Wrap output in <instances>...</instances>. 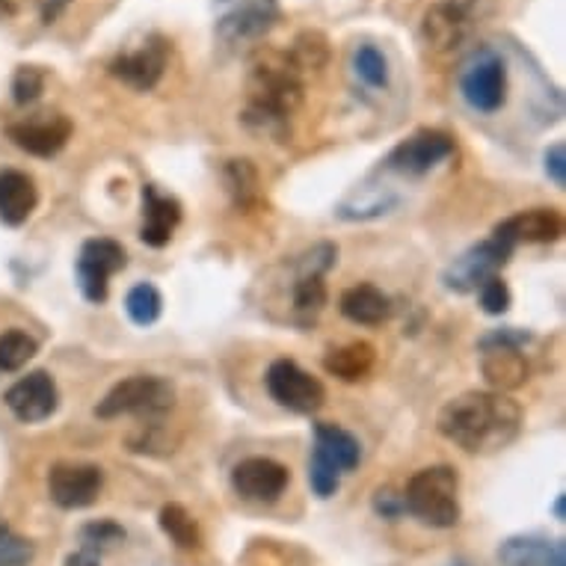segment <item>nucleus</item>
<instances>
[{
  "label": "nucleus",
  "mask_w": 566,
  "mask_h": 566,
  "mask_svg": "<svg viewBox=\"0 0 566 566\" xmlns=\"http://www.w3.org/2000/svg\"><path fill=\"white\" fill-rule=\"evenodd\" d=\"M264 382H268L270 398L276 400L279 407L291 409V412L315 416L317 409L324 407L326 389L321 386V380L312 377L308 371H303L291 359H276V363L270 365Z\"/></svg>",
  "instance_id": "10"
},
{
  "label": "nucleus",
  "mask_w": 566,
  "mask_h": 566,
  "mask_svg": "<svg viewBox=\"0 0 566 566\" xmlns=\"http://www.w3.org/2000/svg\"><path fill=\"white\" fill-rule=\"evenodd\" d=\"M457 90L469 111L478 116H495L504 111L511 93L507 63L495 48H474L457 72Z\"/></svg>",
  "instance_id": "5"
},
{
  "label": "nucleus",
  "mask_w": 566,
  "mask_h": 566,
  "mask_svg": "<svg viewBox=\"0 0 566 566\" xmlns=\"http://www.w3.org/2000/svg\"><path fill=\"white\" fill-rule=\"evenodd\" d=\"M30 560H33V543L19 537L0 520V566H28Z\"/></svg>",
  "instance_id": "35"
},
{
  "label": "nucleus",
  "mask_w": 566,
  "mask_h": 566,
  "mask_svg": "<svg viewBox=\"0 0 566 566\" xmlns=\"http://www.w3.org/2000/svg\"><path fill=\"white\" fill-rule=\"evenodd\" d=\"M326 306V282L321 273H300L294 279V308L300 315L315 317Z\"/></svg>",
  "instance_id": "32"
},
{
  "label": "nucleus",
  "mask_w": 566,
  "mask_h": 566,
  "mask_svg": "<svg viewBox=\"0 0 566 566\" xmlns=\"http://www.w3.org/2000/svg\"><path fill=\"white\" fill-rule=\"evenodd\" d=\"M125 312L137 326H151L164 312V297L151 282H139L125 297Z\"/></svg>",
  "instance_id": "30"
},
{
  "label": "nucleus",
  "mask_w": 566,
  "mask_h": 566,
  "mask_svg": "<svg viewBox=\"0 0 566 566\" xmlns=\"http://www.w3.org/2000/svg\"><path fill=\"white\" fill-rule=\"evenodd\" d=\"M232 486L247 502L273 504L289 486V469L270 457H247L232 469Z\"/></svg>",
  "instance_id": "16"
},
{
  "label": "nucleus",
  "mask_w": 566,
  "mask_h": 566,
  "mask_svg": "<svg viewBox=\"0 0 566 566\" xmlns=\"http://www.w3.org/2000/svg\"><path fill=\"white\" fill-rule=\"evenodd\" d=\"M63 566H102V555H98V552H90V548H77L75 555L65 557Z\"/></svg>",
  "instance_id": "41"
},
{
  "label": "nucleus",
  "mask_w": 566,
  "mask_h": 566,
  "mask_svg": "<svg viewBox=\"0 0 566 566\" xmlns=\"http://www.w3.org/2000/svg\"><path fill=\"white\" fill-rule=\"evenodd\" d=\"M3 403L24 424H39V421H45V418H51L56 412V407H60V391H56V382L51 374L33 371L7 389Z\"/></svg>",
  "instance_id": "15"
},
{
  "label": "nucleus",
  "mask_w": 566,
  "mask_h": 566,
  "mask_svg": "<svg viewBox=\"0 0 566 566\" xmlns=\"http://www.w3.org/2000/svg\"><path fill=\"white\" fill-rule=\"evenodd\" d=\"M39 344L24 329H7L0 335V371H21L36 356Z\"/></svg>",
  "instance_id": "31"
},
{
  "label": "nucleus",
  "mask_w": 566,
  "mask_h": 566,
  "mask_svg": "<svg viewBox=\"0 0 566 566\" xmlns=\"http://www.w3.org/2000/svg\"><path fill=\"white\" fill-rule=\"evenodd\" d=\"M181 223V202L176 196L160 193L155 185L143 187V229L139 241L149 243L155 250L172 241V232Z\"/></svg>",
  "instance_id": "18"
},
{
  "label": "nucleus",
  "mask_w": 566,
  "mask_h": 566,
  "mask_svg": "<svg viewBox=\"0 0 566 566\" xmlns=\"http://www.w3.org/2000/svg\"><path fill=\"white\" fill-rule=\"evenodd\" d=\"M39 193L33 178L21 169H0V220L7 226L28 223L36 211Z\"/></svg>",
  "instance_id": "19"
},
{
  "label": "nucleus",
  "mask_w": 566,
  "mask_h": 566,
  "mask_svg": "<svg viewBox=\"0 0 566 566\" xmlns=\"http://www.w3.org/2000/svg\"><path fill=\"white\" fill-rule=\"evenodd\" d=\"M72 7V0H42L39 3V15H42V24H54L65 10Z\"/></svg>",
  "instance_id": "40"
},
{
  "label": "nucleus",
  "mask_w": 566,
  "mask_h": 566,
  "mask_svg": "<svg viewBox=\"0 0 566 566\" xmlns=\"http://www.w3.org/2000/svg\"><path fill=\"white\" fill-rule=\"evenodd\" d=\"M555 543L543 537H511L499 548V564L502 566H552Z\"/></svg>",
  "instance_id": "27"
},
{
  "label": "nucleus",
  "mask_w": 566,
  "mask_h": 566,
  "mask_svg": "<svg viewBox=\"0 0 566 566\" xmlns=\"http://www.w3.org/2000/svg\"><path fill=\"white\" fill-rule=\"evenodd\" d=\"M24 3H28V0H0V10L10 12V15H19V12L24 10Z\"/></svg>",
  "instance_id": "42"
},
{
  "label": "nucleus",
  "mask_w": 566,
  "mask_h": 566,
  "mask_svg": "<svg viewBox=\"0 0 566 566\" xmlns=\"http://www.w3.org/2000/svg\"><path fill=\"white\" fill-rule=\"evenodd\" d=\"M289 60L297 65L300 75H306V72H321L326 63H329V39L321 33V30H303L291 48L285 51Z\"/></svg>",
  "instance_id": "28"
},
{
  "label": "nucleus",
  "mask_w": 566,
  "mask_h": 566,
  "mask_svg": "<svg viewBox=\"0 0 566 566\" xmlns=\"http://www.w3.org/2000/svg\"><path fill=\"white\" fill-rule=\"evenodd\" d=\"M350 69L359 84H365L374 93H386L391 84V69L389 60L382 54L380 48L371 45V42H363V45L353 48Z\"/></svg>",
  "instance_id": "26"
},
{
  "label": "nucleus",
  "mask_w": 566,
  "mask_h": 566,
  "mask_svg": "<svg viewBox=\"0 0 566 566\" xmlns=\"http://www.w3.org/2000/svg\"><path fill=\"white\" fill-rule=\"evenodd\" d=\"M481 371L492 391H513L528 380L522 347H481Z\"/></svg>",
  "instance_id": "20"
},
{
  "label": "nucleus",
  "mask_w": 566,
  "mask_h": 566,
  "mask_svg": "<svg viewBox=\"0 0 566 566\" xmlns=\"http://www.w3.org/2000/svg\"><path fill=\"white\" fill-rule=\"evenodd\" d=\"M460 566H463V564H460Z\"/></svg>",
  "instance_id": "45"
},
{
  "label": "nucleus",
  "mask_w": 566,
  "mask_h": 566,
  "mask_svg": "<svg viewBox=\"0 0 566 566\" xmlns=\"http://www.w3.org/2000/svg\"><path fill=\"white\" fill-rule=\"evenodd\" d=\"M308 483H312V490H315L321 499H329V495H335L338 486H342V472H338L335 465L326 463L324 457H317L315 451H312V457H308Z\"/></svg>",
  "instance_id": "36"
},
{
  "label": "nucleus",
  "mask_w": 566,
  "mask_h": 566,
  "mask_svg": "<svg viewBox=\"0 0 566 566\" xmlns=\"http://www.w3.org/2000/svg\"><path fill=\"white\" fill-rule=\"evenodd\" d=\"M128 264V255L122 250V243L111 238H93L81 247L77 255V285L90 303H104L107 291H111V276L119 273Z\"/></svg>",
  "instance_id": "12"
},
{
  "label": "nucleus",
  "mask_w": 566,
  "mask_h": 566,
  "mask_svg": "<svg viewBox=\"0 0 566 566\" xmlns=\"http://www.w3.org/2000/svg\"><path fill=\"white\" fill-rule=\"evenodd\" d=\"M374 511L380 513V516H386V520H398L400 513L407 511V504H403V495L395 490H377V495H374Z\"/></svg>",
  "instance_id": "38"
},
{
  "label": "nucleus",
  "mask_w": 566,
  "mask_h": 566,
  "mask_svg": "<svg viewBox=\"0 0 566 566\" xmlns=\"http://www.w3.org/2000/svg\"><path fill=\"white\" fill-rule=\"evenodd\" d=\"M104 474L90 463H56L48 472V495L63 511H81L102 495Z\"/></svg>",
  "instance_id": "14"
},
{
  "label": "nucleus",
  "mask_w": 566,
  "mask_h": 566,
  "mask_svg": "<svg viewBox=\"0 0 566 566\" xmlns=\"http://www.w3.org/2000/svg\"><path fill=\"white\" fill-rule=\"evenodd\" d=\"M303 90H306L303 75L297 72V65L291 63L289 54H268L252 65L247 77L243 122L252 130L279 137L303 102Z\"/></svg>",
  "instance_id": "2"
},
{
  "label": "nucleus",
  "mask_w": 566,
  "mask_h": 566,
  "mask_svg": "<svg viewBox=\"0 0 566 566\" xmlns=\"http://www.w3.org/2000/svg\"><path fill=\"white\" fill-rule=\"evenodd\" d=\"M315 454L324 457L326 463L335 465L338 472H353L359 460H363V448L356 442L353 433H347L338 424H329V421H321L315 424Z\"/></svg>",
  "instance_id": "22"
},
{
  "label": "nucleus",
  "mask_w": 566,
  "mask_h": 566,
  "mask_svg": "<svg viewBox=\"0 0 566 566\" xmlns=\"http://www.w3.org/2000/svg\"><path fill=\"white\" fill-rule=\"evenodd\" d=\"M160 528L167 534L176 546L181 548H199L202 546V534H199V525L190 513L181 507V504H167L160 511Z\"/></svg>",
  "instance_id": "29"
},
{
  "label": "nucleus",
  "mask_w": 566,
  "mask_h": 566,
  "mask_svg": "<svg viewBox=\"0 0 566 566\" xmlns=\"http://www.w3.org/2000/svg\"><path fill=\"white\" fill-rule=\"evenodd\" d=\"M72 119L65 113H33L21 122H12L7 128V137L28 151L33 158H54L65 149V143L72 139Z\"/></svg>",
  "instance_id": "13"
},
{
  "label": "nucleus",
  "mask_w": 566,
  "mask_h": 566,
  "mask_svg": "<svg viewBox=\"0 0 566 566\" xmlns=\"http://www.w3.org/2000/svg\"><path fill=\"white\" fill-rule=\"evenodd\" d=\"M495 238L511 247L520 243H555L564 234V217L557 208H528L495 226Z\"/></svg>",
  "instance_id": "17"
},
{
  "label": "nucleus",
  "mask_w": 566,
  "mask_h": 566,
  "mask_svg": "<svg viewBox=\"0 0 566 566\" xmlns=\"http://www.w3.org/2000/svg\"><path fill=\"white\" fill-rule=\"evenodd\" d=\"M223 181L238 211H255L264 199L259 169L252 167V160H229L223 167Z\"/></svg>",
  "instance_id": "25"
},
{
  "label": "nucleus",
  "mask_w": 566,
  "mask_h": 566,
  "mask_svg": "<svg viewBox=\"0 0 566 566\" xmlns=\"http://www.w3.org/2000/svg\"><path fill=\"white\" fill-rule=\"evenodd\" d=\"M460 478L451 465H430L409 478L403 504L430 528H454L460 522Z\"/></svg>",
  "instance_id": "4"
},
{
  "label": "nucleus",
  "mask_w": 566,
  "mask_h": 566,
  "mask_svg": "<svg viewBox=\"0 0 566 566\" xmlns=\"http://www.w3.org/2000/svg\"><path fill=\"white\" fill-rule=\"evenodd\" d=\"M454 151V137L451 134L437 128H421L412 137L400 139L382 164H386L389 172H398V176L421 178L428 176L430 169H437L439 164H446Z\"/></svg>",
  "instance_id": "9"
},
{
  "label": "nucleus",
  "mask_w": 566,
  "mask_h": 566,
  "mask_svg": "<svg viewBox=\"0 0 566 566\" xmlns=\"http://www.w3.org/2000/svg\"><path fill=\"white\" fill-rule=\"evenodd\" d=\"M169 54H172V42L164 33H149L137 48L113 56L107 72L137 93H151L167 72Z\"/></svg>",
  "instance_id": "8"
},
{
  "label": "nucleus",
  "mask_w": 566,
  "mask_h": 566,
  "mask_svg": "<svg viewBox=\"0 0 566 566\" xmlns=\"http://www.w3.org/2000/svg\"><path fill=\"white\" fill-rule=\"evenodd\" d=\"M437 428L469 454H492L516 442L522 407L504 391H463L439 409Z\"/></svg>",
  "instance_id": "1"
},
{
  "label": "nucleus",
  "mask_w": 566,
  "mask_h": 566,
  "mask_svg": "<svg viewBox=\"0 0 566 566\" xmlns=\"http://www.w3.org/2000/svg\"><path fill=\"white\" fill-rule=\"evenodd\" d=\"M338 308H342V315L347 321H353V324L377 326L382 321H389L391 300L377 285L363 282V285H353V289L344 291Z\"/></svg>",
  "instance_id": "21"
},
{
  "label": "nucleus",
  "mask_w": 566,
  "mask_h": 566,
  "mask_svg": "<svg viewBox=\"0 0 566 566\" xmlns=\"http://www.w3.org/2000/svg\"><path fill=\"white\" fill-rule=\"evenodd\" d=\"M555 516H557V520H564V495H560V499H557V504H555Z\"/></svg>",
  "instance_id": "44"
},
{
  "label": "nucleus",
  "mask_w": 566,
  "mask_h": 566,
  "mask_svg": "<svg viewBox=\"0 0 566 566\" xmlns=\"http://www.w3.org/2000/svg\"><path fill=\"white\" fill-rule=\"evenodd\" d=\"M176 403L172 382L155 374H134L128 380L116 382L95 407V416L111 421V418L137 416V418H160Z\"/></svg>",
  "instance_id": "6"
},
{
  "label": "nucleus",
  "mask_w": 566,
  "mask_h": 566,
  "mask_svg": "<svg viewBox=\"0 0 566 566\" xmlns=\"http://www.w3.org/2000/svg\"><path fill=\"white\" fill-rule=\"evenodd\" d=\"M546 176L555 181L557 187H566V146L555 143L546 149Z\"/></svg>",
  "instance_id": "39"
},
{
  "label": "nucleus",
  "mask_w": 566,
  "mask_h": 566,
  "mask_svg": "<svg viewBox=\"0 0 566 566\" xmlns=\"http://www.w3.org/2000/svg\"><path fill=\"white\" fill-rule=\"evenodd\" d=\"M48 72L42 65H19L15 75H12V102L19 107H28V104L39 102L42 93H45Z\"/></svg>",
  "instance_id": "33"
},
{
  "label": "nucleus",
  "mask_w": 566,
  "mask_h": 566,
  "mask_svg": "<svg viewBox=\"0 0 566 566\" xmlns=\"http://www.w3.org/2000/svg\"><path fill=\"white\" fill-rule=\"evenodd\" d=\"M279 0H214V33L226 48H252L276 28Z\"/></svg>",
  "instance_id": "7"
},
{
  "label": "nucleus",
  "mask_w": 566,
  "mask_h": 566,
  "mask_svg": "<svg viewBox=\"0 0 566 566\" xmlns=\"http://www.w3.org/2000/svg\"><path fill=\"white\" fill-rule=\"evenodd\" d=\"M122 539H125V531L111 520L102 522H90L81 528V548H90V552H107V548L119 546Z\"/></svg>",
  "instance_id": "34"
},
{
  "label": "nucleus",
  "mask_w": 566,
  "mask_h": 566,
  "mask_svg": "<svg viewBox=\"0 0 566 566\" xmlns=\"http://www.w3.org/2000/svg\"><path fill=\"white\" fill-rule=\"evenodd\" d=\"M499 15V0H437L421 19V42L446 54Z\"/></svg>",
  "instance_id": "3"
},
{
  "label": "nucleus",
  "mask_w": 566,
  "mask_h": 566,
  "mask_svg": "<svg viewBox=\"0 0 566 566\" xmlns=\"http://www.w3.org/2000/svg\"><path fill=\"white\" fill-rule=\"evenodd\" d=\"M377 363V350H374L368 342H350L344 344V347H335V350L326 353L324 368L326 374H333L338 380L344 382H356L368 377Z\"/></svg>",
  "instance_id": "24"
},
{
  "label": "nucleus",
  "mask_w": 566,
  "mask_h": 566,
  "mask_svg": "<svg viewBox=\"0 0 566 566\" xmlns=\"http://www.w3.org/2000/svg\"><path fill=\"white\" fill-rule=\"evenodd\" d=\"M552 566H566L564 543H555V557H552Z\"/></svg>",
  "instance_id": "43"
},
{
  "label": "nucleus",
  "mask_w": 566,
  "mask_h": 566,
  "mask_svg": "<svg viewBox=\"0 0 566 566\" xmlns=\"http://www.w3.org/2000/svg\"><path fill=\"white\" fill-rule=\"evenodd\" d=\"M395 205H398V193L389 187H356L353 193L344 196L335 214L356 223V220H374V217L389 214Z\"/></svg>",
  "instance_id": "23"
},
{
  "label": "nucleus",
  "mask_w": 566,
  "mask_h": 566,
  "mask_svg": "<svg viewBox=\"0 0 566 566\" xmlns=\"http://www.w3.org/2000/svg\"><path fill=\"white\" fill-rule=\"evenodd\" d=\"M513 250H516V247L499 241V238L492 234V238H486V241L472 247V250H465L460 259H454V264H451V268L446 270V276H442L446 289L457 291V294H472V291L481 289L483 279L499 276V273H502L504 264L511 261Z\"/></svg>",
  "instance_id": "11"
},
{
  "label": "nucleus",
  "mask_w": 566,
  "mask_h": 566,
  "mask_svg": "<svg viewBox=\"0 0 566 566\" xmlns=\"http://www.w3.org/2000/svg\"><path fill=\"white\" fill-rule=\"evenodd\" d=\"M478 297H481V306L486 315H504L511 308V289H507V282L502 276L483 279Z\"/></svg>",
  "instance_id": "37"
}]
</instances>
